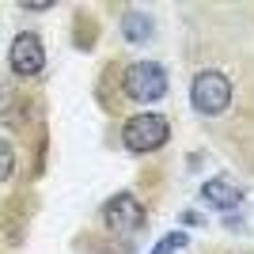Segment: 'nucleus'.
Wrapping results in <instances>:
<instances>
[{"instance_id": "f03ea898", "label": "nucleus", "mask_w": 254, "mask_h": 254, "mask_svg": "<svg viewBox=\"0 0 254 254\" xmlns=\"http://www.w3.org/2000/svg\"><path fill=\"white\" fill-rule=\"evenodd\" d=\"M190 103L197 114H224L228 110V103H232V80L224 72H197L190 84Z\"/></svg>"}, {"instance_id": "7ed1b4c3", "label": "nucleus", "mask_w": 254, "mask_h": 254, "mask_svg": "<svg viewBox=\"0 0 254 254\" xmlns=\"http://www.w3.org/2000/svg\"><path fill=\"white\" fill-rule=\"evenodd\" d=\"M167 118L159 114H137L129 118L126 129H122V144H126L129 152H156L163 140H167Z\"/></svg>"}, {"instance_id": "f257e3e1", "label": "nucleus", "mask_w": 254, "mask_h": 254, "mask_svg": "<svg viewBox=\"0 0 254 254\" xmlns=\"http://www.w3.org/2000/svg\"><path fill=\"white\" fill-rule=\"evenodd\" d=\"M129 99L137 103H159L167 95V68L159 61H137L126 68V80H122Z\"/></svg>"}, {"instance_id": "0eeeda50", "label": "nucleus", "mask_w": 254, "mask_h": 254, "mask_svg": "<svg viewBox=\"0 0 254 254\" xmlns=\"http://www.w3.org/2000/svg\"><path fill=\"white\" fill-rule=\"evenodd\" d=\"M152 27H156V23H152V15H144V11H126V15H122V34L137 46L152 42Z\"/></svg>"}, {"instance_id": "1a4fd4ad", "label": "nucleus", "mask_w": 254, "mask_h": 254, "mask_svg": "<svg viewBox=\"0 0 254 254\" xmlns=\"http://www.w3.org/2000/svg\"><path fill=\"white\" fill-rule=\"evenodd\" d=\"M11 163H15V156H11V144L0 137V182L11 175Z\"/></svg>"}, {"instance_id": "6e6552de", "label": "nucleus", "mask_w": 254, "mask_h": 254, "mask_svg": "<svg viewBox=\"0 0 254 254\" xmlns=\"http://www.w3.org/2000/svg\"><path fill=\"white\" fill-rule=\"evenodd\" d=\"M182 247H186V235L175 232V235H167V239H159V243L152 247V254H179Z\"/></svg>"}, {"instance_id": "20e7f679", "label": "nucleus", "mask_w": 254, "mask_h": 254, "mask_svg": "<svg viewBox=\"0 0 254 254\" xmlns=\"http://www.w3.org/2000/svg\"><path fill=\"white\" fill-rule=\"evenodd\" d=\"M8 64L15 76H38L46 68V46L34 31H23L11 38V50H8Z\"/></svg>"}, {"instance_id": "39448f33", "label": "nucleus", "mask_w": 254, "mask_h": 254, "mask_svg": "<svg viewBox=\"0 0 254 254\" xmlns=\"http://www.w3.org/2000/svg\"><path fill=\"white\" fill-rule=\"evenodd\" d=\"M103 212H106V224H110L114 232H122V235L137 232L140 224H144V209H140V201L133 193H114Z\"/></svg>"}, {"instance_id": "423d86ee", "label": "nucleus", "mask_w": 254, "mask_h": 254, "mask_svg": "<svg viewBox=\"0 0 254 254\" xmlns=\"http://www.w3.org/2000/svg\"><path fill=\"white\" fill-rule=\"evenodd\" d=\"M201 197H205V205H212V209H220V212H228V209H235V205L243 201V190H239V186H235L232 179L216 175V179H209V182H205Z\"/></svg>"}]
</instances>
